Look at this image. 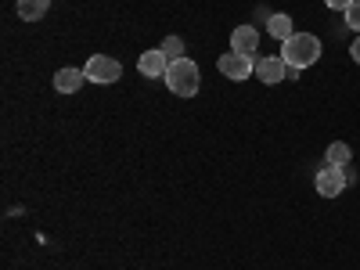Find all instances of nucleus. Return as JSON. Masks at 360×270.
<instances>
[{"label": "nucleus", "instance_id": "obj_1", "mask_svg": "<svg viewBox=\"0 0 360 270\" xmlns=\"http://www.w3.org/2000/svg\"><path fill=\"white\" fill-rule=\"evenodd\" d=\"M281 58H285L288 69L303 72V69H310V65L321 62V40L314 33H295V37H288L281 44Z\"/></svg>", "mask_w": 360, "mask_h": 270}, {"label": "nucleus", "instance_id": "obj_2", "mask_svg": "<svg viewBox=\"0 0 360 270\" xmlns=\"http://www.w3.org/2000/svg\"><path fill=\"white\" fill-rule=\"evenodd\" d=\"M166 86L173 90L176 98H195L198 86H202L198 65L191 62V58H176V62H169V69H166Z\"/></svg>", "mask_w": 360, "mask_h": 270}, {"label": "nucleus", "instance_id": "obj_3", "mask_svg": "<svg viewBox=\"0 0 360 270\" xmlns=\"http://www.w3.org/2000/svg\"><path fill=\"white\" fill-rule=\"evenodd\" d=\"M256 62H259V58H252V54L227 51V54H220L217 69H220V76H224V79H231V83H242V79H249V76L256 72Z\"/></svg>", "mask_w": 360, "mask_h": 270}, {"label": "nucleus", "instance_id": "obj_4", "mask_svg": "<svg viewBox=\"0 0 360 270\" xmlns=\"http://www.w3.org/2000/svg\"><path fill=\"white\" fill-rule=\"evenodd\" d=\"M83 76H86V83L108 86V83H115L119 76H123V65H119L115 58H108V54H90L86 65H83Z\"/></svg>", "mask_w": 360, "mask_h": 270}, {"label": "nucleus", "instance_id": "obj_5", "mask_svg": "<svg viewBox=\"0 0 360 270\" xmlns=\"http://www.w3.org/2000/svg\"><path fill=\"white\" fill-rule=\"evenodd\" d=\"M346 184H349V180H346V169L342 166H328L324 162L317 169V176H314V188H317L321 198H339L346 191Z\"/></svg>", "mask_w": 360, "mask_h": 270}, {"label": "nucleus", "instance_id": "obj_6", "mask_svg": "<svg viewBox=\"0 0 360 270\" xmlns=\"http://www.w3.org/2000/svg\"><path fill=\"white\" fill-rule=\"evenodd\" d=\"M256 79L266 83V86H274L281 79H288V65H285V58L274 54V58H259L256 62Z\"/></svg>", "mask_w": 360, "mask_h": 270}, {"label": "nucleus", "instance_id": "obj_7", "mask_svg": "<svg viewBox=\"0 0 360 270\" xmlns=\"http://www.w3.org/2000/svg\"><path fill=\"white\" fill-rule=\"evenodd\" d=\"M137 69H141V76H148V79H166L169 58L162 54V47H155V51H144V54L137 58Z\"/></svg>", "mask_w": 360, "mask_h": 270}, {"label": "nucleus", "instance_id": "obj_8", "mask_svg": "<svg viewBox=\"0 0 360 270\" xmlns=\"http://www.w3.org/2000/svg\"><path fill=\"white\" fill-rule=\"evenodd\" d=\"M259 47V29L256 25H234V33H231V51H238V54H252ZM256 58V54H252Z\"/></svg>", "mask_w": 360, "mask_h": 270}, {"label": "nucleus", "instance_id": "obj_9", "mask_svg": "<svg viewBox=\"0 0 360 270\" xmlns=\"http://www.w3.org/2000/svg\"><path fill=\"white\" fill-rule=\"evenodd\" d=\"M83 83H86V76L79 69H58L54 72V90H58V94H76Z\"/></svg>", "mask_w": 360, "mask_h": 270}, {"label": "nucleus", "instance_id": "obj_10", "mask_svg": "<svg viewBox=\"0 0 360 270\" xmlns=\"http://www.w3.org/2000/svg\"><path fill=\"white\" fill-rule=\"evenodd\" d=\"M51 11V0H18V18L22 22H40Z\"/></svg>", "mask_w": 360, "mask_h": 270}, {"label": "nucleus", "instance_id": "obj_11", "mask_svg": "<svg viewBox=\"0 0 360 270\" xmlns=\"http://www.w3.org/2000/svg\"><path fill=\"white\" fill-rule=\"evenodd\" d=\"M266 33L274 37V40H281V44H285L288 37H295V29H292V18H288L285 11H281V15H270V18H266Z\"/></svg>", "mask_w": 360, "mask_h": 270}, {"label": "nucleus", "instance_id": "obj_12", "mask_svg": "<svg viewBox=\"0 0 360 270\" xmlns=\"http://www.w3.org/2000/svg\"><path fill=\"white\" fill-rule=\"evenodd\" d=\"M353 159V148L346 141H335V144H328V152H324V162L328 166H349Z\"/></svg>", "mask_w": 360, "mask_h": 270}, {"label": "nucleus", "instance_id": "obj_13", "mask_svg": "<svg viewBox=\"0 0 360 270\" xmlns=\"http://www.w3.org/2000/svg\"><path fill=\"white\" fill-rule=\"evenodd\" d=\"M162 54L169 58V62H176V58H188V54H184V40H180V37H166V40H162Z\"/></svg>", "mask_w": 360, "mask_h": 270}, {"label": "nucleus", "instance_id": "obj_14", "mask_svg": "<svg viewBox=\"0 0 360 270\" xmlns=\"http://www.w3.org/2000/svg\"><path fill=\"white\" fill-rule=\"evenodd\" d=\"M342 15H346V25L353 29V33H360V0H353V4H349Z\"/></svg>", "mask_w": 360, "mask_h": 270}, {"label": "nucleus", "instance_id": "obj_15", "mask_svg": "<svg viewBox=\"0 0 360 270\" xmlns=\"http://www.w3.org/2000/svg\"><path fill=\"white\" fill-rule=\"evenodd\" d=\"M324 4H328V8H332V11H346V8L353 4V0H324Z\"/></svg>", "mask_w": 360, "mask_h": 270}, {"label": "nucleus", "instance_id": "obj_16", "mask_svg": "<svg viewBox=\"0 0 360 270\" xmlns=\"http://www.w3.org/2000/svg\"><path fill=\"white\" fill-rule=\"evenodd\" d=\"M349 58H353V62H356V65H360V37H356V40H353V47H349Z\"/></svg>", "mask_w": 360, "mask_h": 270}]
</instances>
